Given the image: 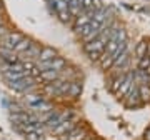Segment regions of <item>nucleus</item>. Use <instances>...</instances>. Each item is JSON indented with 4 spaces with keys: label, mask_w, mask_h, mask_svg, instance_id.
Masks as SVG:
<instances>
[{
    "label": "nucleus",
    "mask_w": 150,
    "mask_h": 140,
    "mask_svg": "<svg viewBox=\"0 0 150 140\" xmlns=\"http://www.w3.org/2000/svg\"><path fill=\"white\" fill-rule=\"evenodd\" d=\"M23 38H25V35L20 33V32H7L5 35H4V40H2V42H4L2 43V47L15 50V47L23 40Z\"/></svg>",
    "instance_id": "nucleus-1"
},
{
    "label": "nucleus",
    "mask_w": 150,
    "mask_h": 140,
    "mask_svg": "<svg viewBox=\"0 0 150 140\" xmlns=\"http://www.w3.org/2000/svg\"><path fill=\"white\" fill-rule=\"evenodd\" d=\"M75 127H77L75 120H62L57 127L52 129V132H54V135H57V137H62V135H67L69 132H72Z\"/></svg>",
    "instance_id": "nucleus-2"
},
{
    "label": "nucleus",
    "mask_w": 150,
    "mask_h": 140,
    "mask_svg": "<svg viewBox=\"0 0 150 140\" xmlns=\"http://www.w3.org/2000/svg\"><path fill=\"white\" fill-rule=\"evenodd\" d=\"M57 57V50L52 49V47H42L40 49V54L37 57V62H48Z\"/></svg>",
    "instance_id": "nucleus-3"
},
{
    "label": "nucleus",
    "mask_w": 150,
    "mask_h": 140,
    "mask_svg": "<svg viewBox=\"0 0 150 140\" xmlns=\"http://www.w3.org/2000/svg\"><path fill=\"white\" fill-rule=\"evenodd\" d=\"M139 93H140V98L142 100H150V87L149 83H142V85L139 87Z\"/></svg>",
    "instance_id": "nucleus-4"
},
{
    "label": "nucleus",
    "mask_w": 150,
    "mask_h": 140,
    "mask_svg": "<svg viewBox=\"0 0 150 140\" xmlns=\"http://www.w3.org/2000/svg\"><path fill=\"white\" fill-rule=\"evenodd\" d=\"M135 54H137L139 59L145 57V55H147V42H140L139 45H137V49H135Z\"/></svg>",
    "instance_id": "nucleus-5"
},
{
    "label": "nucleus",
    "mask_w": 150,
    "mask_h": 140,
    "mask_svg": "<svg viewBox=\"0 0 150 140\" xmlns=\"http://www.w3.org/2000/svg\"><path fill=\"white\" fill-rule=\"evenodd\" d=\"M27 140H43L42 139V132H28L27 134Z\"/></svg>",
    "instance_id": "nucleus-6"
},
{
    "label": "nucleus",
    "mask_w": 150,
    "mask_h": 140,
    "mask_svg": "<svg viewBox=\"0 0 150 140\" xmlns=\"http://www.w3.org/2000/svg\"><path fill=\"white\" fill-rule=\"evenodd\" d=\"M147 55H149V59H150V42L147 43Z\"/></svg>",
    "instance_id": "nucleus-7"
},
{
    "label": "nucleus",
    "mask_w": 150,
    "mask_h": 140,
    "mask_svg": "<svg viewBox=\"0 0 150 140\" xmlns=\"http://www.w3.org/2000/svg\"><path fill=\"white\" fill-rule=\"evenodd\" d=\"M145 140H150V130H147V134H145Z\"/></svg>",
    "instance_id": "nucleus-8"
},
{
    "label": "nucleus",
    "mask_w": 150,
    "mask_h": 140,
    "mask_svg": "<svg viewBox=\"0 0 150 140\" xmlns=\"http://www.w3.org/2000/svg\"><path fill=\"white\" fill-rule=\"evenodd\" d=\"M62 2H65V4H67V5H69L70 2H72V0H62Z\"/></svg>",
    "instance_id": "nucleus-9"
}]
</instances>
